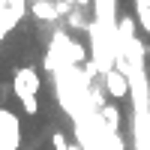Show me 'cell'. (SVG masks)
<instances>
[{"label":"cell","instance_id":"9","mask_svg":"<svg viewBox=\"0 0 150 150\" xmlns=\"http://www.w3.org/2000/svg\"><path fill=\"white\" fill-rule=\"evenodd\" d=\"M69 150H87V147H81V144H69Z\"/></svg>","mask_w":150,"mask_h":150},{"label":"cell","instance_id":"3","mask_svg":"<svg viewBox=\"0 0 150 150\" xmlns=\"http://www.w3.org/2000/svg\"><path fill=\"white\" fill-rule=\"evenodd\" d=\"M99 81H102L105 96H111V99H123V96L129 93V75L120 72V69H111L105 75H99Z\"/></svg>","mask_w":150,"mask_h":150},{"label":"cell","instance_id":"2","mask_svg":"<svg viewBox=\"0 0 150 150\" xmlns=\"http://www.w3.org/2000/svg\"><path fill=\"white\" fill-rule=\"evenodd\" d=\"M0 150H21V120L9 108H0Z\"/></svg>","mask_w":150,"mask_h":150},{"label":"cell","instance_id":"4","mask_svg":"<svg viewBox=\"0 0 150 150\" xmlns=\"http://www.w3.org/2000/svg\"><path fill=\"white\" fill-rule=\"evenodd\" d=\"M30 15L42 24H57L60 6H57V0H30Z\"/></svg>","mask_w":150,"mask_h":150},{"label":"cell","instance_id":"6","mask_svg":"<svg viewBox=\"0 0 150 150\" xmlns=\"http://www.w3.org/2000/svg\"><path fill=\"white\" fill-rule=\"evenodd\" d=\"M27 9H30V0H6V15L15 21V24L27 15Z\"/></svg>","mask_w":150,"mask_h":150},{"label":"cell","instance_id":"1","mask_svg":"<svg viewBox=\"0 0 150 150\" xmlns=\"http://www.w3.org/2000/svg\"><path fill=\"white\" fill-rule=\"evenodd\" d=\"M39 87H42V78L33 66H21L12 75V93L21 99L24 114H30V117L39 114Z\"/></svg>","mask_w":150,"mask_h":150},{"label":"cell","instance_id":"8","mask_svg":"<svg viewBox=\"0 0 150 150\" xmlns=\"http://www.w3.org/2000/svg\"><path fill=\"white\" fill-rule=\"evenodd\" d=\"M66 27L69 30H87V33H90V27H93V24L90 21H87V18H81V12H69V15H66Z\"/></svg>","mask_w":150,"mask_h":150},{"label":"cell","instance_id":"5","mask_svg":"<svg viewBox=\"0 0 150 150\" xmlns=\"http://www.w3.org/2000/svg\"><path fill=\"white\" fill-rule=\"evenodd\" d=\"M99 120H102L105 132H120V108L117 105H105L99 111Z\"/></svg>","mask_w":150,"mask_h":150},{"label":"cell","instance_id":"10","mask_svg":"<svg viewBox=\"0 0 150 150\" xmlns=\"http://www.w3.org/2000/svg\"><path fill=\"white\" fill-rule=\"evenodd\" d=\"M147 54H150V48H147Z\"/></svg>","mask_w":150,"mask_h":150},{"label":"cell","instance_id":"7","mask_svg":"<svg viewBox=\"0 0 150 150\" xmlns=\"http://www.w3.org/2000/svg\"><path fill=\"white\" fill-rule=\"evenodd\" d=\"M135 18H138L141 30L150 36V0H135Z\"/></svg>","mask_w":150,"mask_h":150}]
</instances>
